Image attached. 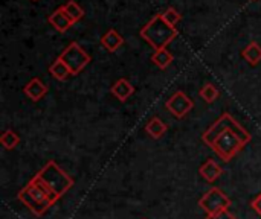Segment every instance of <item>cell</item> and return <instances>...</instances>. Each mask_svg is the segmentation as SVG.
<instances>
[{
    "mask_svg": "<svg viewBox=\"0 0 261 219\" xmlns=\"http://www.w3.org/2000/svg\"><path fill=\"white\" fill-rule=\"evenodd\" d=\"M112 95L118 99V101H121V102H125L133 93H135V85L128 81V79H125V78H121V79H118L113 85H112Z\"/></svg>",
    "mask_w": 261,
    "mask_h": 219,
    "instance_id": "8fae6325",
    "label": "cell"
},
{
    "mask_svg": "<svg viewBox=\"0 0 261 219\" xmlns=\"http://www.w3.org/2000/svg\"><path fill=\"white\" fill-rule=\"evenodd\" d=\"M60 58L66 62V66L69 67V70L73 76L78 75L83 69H86V66L90 62V55L76 41L70 43L61 52Z\"/></svg>",
    "mask_w": 261,
    "mask_h": 219,
    "instance_id": "8992f818",
    "label": "cell"
},
{
    "mask_svg": "<svg viewBox=\"0 0 261 219\" xmlns=\"http://www.w3.org/2000/svg\"><path fill=\"white\" fill-rule=\"evenodd\" d=\"M162 18H164V21H165L168 26L176 27V24L182 20V15H180L174 8H168L165 12H162Z\"/></svg>",
    "mask_w": 261,
    "mask_h": 219,
    "instance_id": "44dd1931",
    "label": "cell"
},
{
    "mask_svg": "<svg viewBox=\"0 0 261 219\" xmlns=\"http://www.w3.org/2000/svg\"><path fill=\"white\" fill-rule=\"evenodd\" d=\"M165 107H167V110L173 116H176L177 119H182V117H185L193 110L194 104H193V101L184 91L179 90L165 102Z\"/></svg>",
    "mask_w": 261,
    "mask_h": 219,
    "instance_id": "ba28073f",
    "label": "cell"
},
{
    "mask_svg": "<svg viewBox=\"0 0 261 219\" xmlns=\"http://www.w3.org/2000/svg\"><path fill=\"white\" fill-rule=\"evenodd\" d=\"M173 53L165 47V49H161V50H154V53L151 55V61L159 67V69H167L171 62H173Z\"/></svg>",
    "mask_w": 261,
    "mask_h": 219,
    "instance_id": "e0dca14e",
    "label": "cell"
},
{
    "mask_svg": "<svg viewBox=\"0 0 261 219\" xmlns=\"http://www.w3.org/2000/svg\"><path fill=\"white\" fill-rule=\"evenodd\" d=\"M17 198L21 204H24V207H28L37 216H41L49 207H52L58 201L49 192V189L38 180L37 175L26 184L24 189L18 192Z\"/></svg>",
    "mask_w": 261,
    "mask_h": 219,
    "instance_id": "6da1fadb",
    "label": "cell"
},
{
    "mask_svg": "<svg viewBox=\"0 0 261 219\" xmlns=\"http://www.w3.org/2000/svg\"><path fill=\"white\" fill-rule=\"evenodd\" d=\"M242 55H243V58H245L251 66H257L261 61V46L258 43L252 41V43H249V44L245 47V50L242 52Z\"/></svg>",
    "mask_w": 261,
    "mask_h": 219,
    "instance_id": "2e32d148",
    "label": "cell"
},
{
    "mask_svg": "<svg viewBox=\"0 0 261 219\" xmlns=\"http://www.w3.org/2000/svg\"><path fill=\"white\" fill-rule=\"evenodd\" d=\"M225 130H232L246 145L252 140V136L249 134V131L248 130H245L229 113H223L205 133H203V136H202V140L208 145V146H211L213 143H214V140L225 131Z\"/></svg>",
    "mask_w": 261,
    "mask_h": 219,
    "instance_id": "277c9868",
    "label": "cell"
},
{
    "mask_svg": "<svg viewBox=\"0 0 261 219\" xmlns=\"http://www.w3.org/2000/svg\"><path fill=\"white\" fill-rule=\"evenodd\" d=\"M245 146H246V143L232 130H225L211 145L213 151L223 162H229L231 159H234Z\"/></svg>",
    "mask_w": 261,
    "mask_h": 219,
    "instance_id": "5b68a950",
    "label": "cell"
},
{
    "mask_svg": "<svg viewBox=\"0 0 261 219\" xmlns=\"http://www.w3.org/2000/svg\"><path fill=\"white\" fill-rule=\"evenodd\" d=\"M141 37L154 50H161V49H165L177 37V29L168 26L164 21L162 14H158L141 29Z\"/></svg>",
    "mask_w": 261,
    "mask_h": 219,
    "instance_id": "7a4b0ae2",
    "label": "cell"
},
{
    "mask_svg": "<svg viewBox=\"0 0 261 219\" xmlns=\"http://www.w3.org/2000/svg\"><path fill=\"white\" fill-rule=\"evenodd\" d=\"M49 72H50L52 76H54L55 79H58V81H66V79L72 75L70 70H69V67L66 66V62H64L60 56L50 64Z\"/></svg>",
    "mask_w": 261,
    "mask_h": 219,
    "instance_id": "9a60e30c",
    "label": "cell"
},
{
    "mask_svg": "<svg viewBox=\"0 0 261 219\" xmlns=\"http://www.w3.org/2000/svg\"><path fill=\"white\" fill-rule=\"evenodd\" d=\"M251 206H252V209H254V210H255V212H257V213L261 216V194L257 197V198H255V200H254V201H252V204H251Z\"/></svg>",
    "mask_w": 261,
    "mask_h": 219,
    "instance_id": "603a6c76",
    "label": "cell"
},
{
    "mask_svg": "<svg viewBox=\"0 0 261 219\" xmlns=\"http://www.w3.org/2000/svg\"><path fill=\"white\" fill-rule=\"evenodd\" d=\"M23 91H24V95H26L31 101L37 102V101H40V99H43V98L46 96V93L49 91V88H47V85H46L41 79L32 78V79L24 85Z\"/></svg>",
    "mask_w": 261,
    "mask_h": 219,
    "instance_id": "30bf717a",
    "label": "cell"
},
{
    "mask_svg": "<svg viewBox=\"0 0 261 219\" xmlns=\"http://www.w3.org/2000/svg\"><path fill=\"white\" fill-rule=\"evenodd\" d=\"M37 177L57 200H60L73 186V178L67 175L54 160L47 162Z\"/></svg>",
    "mask_w": 261,
    "mask_h": 219,
    "instance_id": "3957f363",
    "label": "cell"
},
{
    "mask_svg": "<svg viewBox=\"0 0 261 219\" xmlns=\"http://www.w3.org/2000/svg\"><path fill=\"white\" fill-rule=\"evenodd\" d=\"M63 9L66 11V14L70 17V20L73 23L80 21L84 17V9L76 2H67L66 5H63Z\"/></svg>",
    "mask_w": 261,
    "mask_h": 219,
    "instance_id": "ac0fdd59",
    "label": "cell"
},
{
    "mask_svg": "<svg viewBox=\"0 0 261 219\" xmlns=\"http://www.w3.org/2000/svg\"><path fill=\"white\" fill-rule=\"evenodd\" d=\"M199 172H200V175H202L208 183H213V181H216V180L223 174V168H222L220 165H217L213 159H210L208 162H205V163L200 166Z\"/></svg>",
    "mask_w": 261,
    "mask_h": 219,
    "instance_id": "7c38bea8",
    "label": "cell"
},
{
    "mask_svg": "<svg viewBox=\"0 0 261 219\" xmlns=\"http://www.w3.org/2000/svg\"><path fill=\"white\" fill-rule=\"evenodd\" d=\"M101 44L109 50V52H116L122 44H124V38L122 35L115 30V29H110L107 30L102 37H101Z\"/></svg>",
    "mask_w": 261,
    "mask_h": 219,
    "instance_id": "4fadbf2b",
    "label": "cell"
},
{
    "mask_svg": "<svg viewBox=\"0 0 261 219\" xmlns=\"http://www.w3.org/2000/svg\"><path fill=\"white\" fill-rule=\"evenodd\" d=\"M231 206V200L228 198V195H225L219 187H213L210 189L200 200H199V207H202V210L210 216V215H216L222 210L229 209Z\"/></svg>",
    "mask_w": 261,
    "mask_h": 219,
    "instance_id": "52a82bcc",
    "label": "cell"
},
{
    "mask_svg": "<svg viewBox=\"0 0 261 219\" xmlns=\"http://www.w3.org/2000/svg\"><path fill=\"white\" fill-rule=\"evenodd\" d=\"M47 21L58 30V32H66V30H69L75 23L70 20V17L66 14V11L63 9V6L61 8H58V9H55L49 17H47Z\"/></svg>",
    "mask_w": 261,
    "mask_h": 219,
    "instance_id": "9c48e42d",
    "label": "cell"
},
{
    "mask_svg": "<svg viewBox=\"0 0 261 219\" xmlns=\"http://www.w3.org/2000/svg\"><path fill=\"white\" fill-rule=\"evenodd\" d=\"M206 219H237V216L232 215V213L226 209V210H222V212H219V213H216V215L206 216Z\"/></svg>",
    "mask_w": 261,
    "mask_h": 219,
    "instance_id": "7402d4cb",
    "label": "cell"
},
{
    "mask_svg": "<svg viewBox=\"0 0 261 219\" xmlns=\"http://www.w3.org/2000/svg\"><path fill=\"white\" fill-rule=\"evenodd\" d=\"M34 2H37V0H34Z\"/></svg>",
    "mask_w": 261,
    "mask_h": 219,
    "instance_id": "cb8c5ba5",
    "label": "cell"
},
{
    "mask_svg": "<svg viewBox=\"0 0 261 219\" xmlns=\"http://www.w3.org/2000/svg\"><path fill=\"white\" fill-rule=\"evenodd\" d=\"M167 130H168L167 123L162 122L159 117H151L148 120V123L145 125L147 134H150V137H153V139H161L167 133Z\"/></svg>",
    "mask_w": 261,
    "mask_h": 219,
    "instance_id": "5bb4252c",
    "label": "cell"
},
{
    "mask_svg": "<svg viewBox=\"0 0 261 219\" xmlns=\"http://www.w3.org/2000/svg\"><path fill=\"white\" fill-rule=\"evenodd\" d=\"M0 143L5 149H14L20 143V137L15 131L6 130V131H3V134L0 137Z\"/></svg>",
    "mask_w": 261,
    "mask_h": 219,
    "instance_id": "d6986e66",
    "label": "cell"
},
{
    "mask_svg": "<svg viewBox=\"0 0 261 219\" xmlns=\"http://www.w3.org/2000/svg\"><path fill=\"white\" fill-rule=\"evenodd\" d=\"M219 95H220V91L214 84H206L200 88V98L208 104H213L219 98Z\"/></svg>",
    "mask_w": 261,
    "mask_h": 219,
    "instance_id": "ffe728a7",
    "label": "cell"
}]
</instances>
